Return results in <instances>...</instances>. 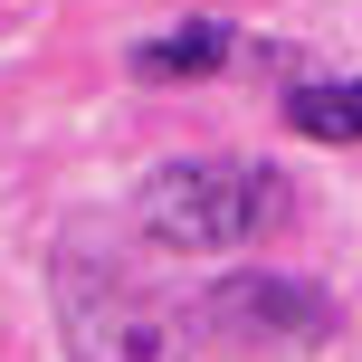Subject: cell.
<instances>
[{"label":"cell","mask_w":362,"mask_h":362,"mask_svg":"<svg viewBox=\"0 0 362 362\" xmlns=\"http://www.w3.org/2000/svg\"><path fill=\"white\" fill-rule=\"evenodd\" d=\"M276 219H286V172H267V163H163L134 191V229L172 257L248 248Z\"/></svg>","instance_id":"obj_1"},{"label":"cell","mask_w":362,"mask_h":362,"mask_svg":"<svg viewBox=\"0 0 362 362\" xmlns=\"http://www.w3.org/2000/svg\"><path fill=\"white\" fill-rule=\"evenodd\" d=\"M48 286H57V334H67V353H76V362H181L172 315L153 305L134 276H115L105 257L57 248Z\"/></svg>","instance_id":"obj_3"},{"label":"cell","mask_w":362,"mask_h":362,"mask_svg":"<svg viewBox=\"0 0 362 362\" xmlns=\"http://www.w3.org/2000/svg\"><path fill=\"white\" fill-rule=\"evenodd\" d=\"M219 57H229V29L219 19H181L172 38H144L134 48V76H210Z\"/></svg>","instance_id":"obj_5"},{"label":"cell","mask_w":362,"mask_h":362,"mask_svg":"<svg viewBox=\"0 0 362 362\" xmlns=\"http://www.w3.org/2000/svg\"><path fill=\"white\" fill-rule=\"evenodd\" d=\"M200 344L210 353H325L334 334H344V315H334L325 286H305V276H276V267H238L219 276V286H200L191 305Z\"/></svg>","instance_id":"obj_2"},{"label":"cell","mask_w":362,"mask_h":362,"mask_svg":"<svg viewBox=\"0 0 362 362\" xmlns=\"http://www.w3.org/2000/svg\"><path fill=\"white\" fill-rule=\"evenodd\" d=\"M286 124L305 144H362V76H334V86H296Z\"/></svg>","instance_id":"obj_4"}]
</instances>
